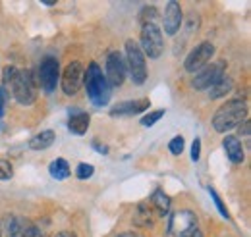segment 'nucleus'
Instances as JSON below:
<instances>
[{
    "instance_id": "nucleus-1",
    "label": "nucleus",
    "mask_w": 251,
    "mask_h": 237,
    "mask_svg": "<svg viewBox=\"0 0 251 237\" xmlns=\"http://www.w3.org/2000/svg\"><path fill=\"white\" fill-rule=\"evenodd\" d=\"M83 83H85V89H87V96L89 100L93 102L95 106H106L108 100H110V85L106 81V77L102 75L100 68L97 64H89L85 75H83Z\"/></svg>"
},
{
    "instance_id": "nucleus-2",
    "label": "nucleus",
    "mask_w": 251,
    "mask_h": 237,
    "mask_svg": "<svg viewBox=\"0 0 251 237\" xmlns=\"http://www.w3.org/2000/svg\"><path fill=\"white\" fill-rule=\"evenodd\" d=\"M248 116V106L244 100H228L226 104H222L213 116V127L224 133L236 125H240Z\"/></svg>"
},
{
    "instance_id": "nucleus-3",
    "label": "nucleus",
    "mask_w": 251,
    "mask_h": 237,
    "mask_svg": "<svg viewBox=\"0 0 251 237\" xmlns=\"http://www.w3.org/2000/svg\"><path fill=\"white\" fill-rule=\"evenodd\" d=\"M12 93L16 96V100L24 106H31L37 98V87H35V81H33V75L27 70H18L12 83Z\"/></svg>"
},
{
    "instance_id": "nucleus-4",
    "label": "nucleus",
    "mask_w": 251,
    "mask_h": 237,
    "mask_svg": "<svg viewBox=\"0 0 251 237\" xmlns=\"http://www.w3.org/2000/svg\"><path fill=\"white\" fill-rule=\"evenodd\" d=\"M126 56H127V70L131 75V81L135 85L145 83L147 79V62H145V54L141 52V47L135 41H127L126 43Z\"/></svg>"
},
{
    "instance_id": "nucleus-5",
    "label": "nucleus",
    "mask_w": 251,
    "mask_h": 237,
    "mask_svg": "<svg viewBox=\"0 0 251 237\" xmlns=\"http://www.w3.org/2000/svg\"><path fill=\"white\" fill-rule=\"evenodd\" d=\"M141 47H143L141 52H145L149 58H153V60L160 58L162 48H164L160 27H157L155 24L143 25V29H141Z\"/></svg>"
},
{
    "instance_id": "nucleus-6",
    "label": "nucleus",
    "mask_w": 251,
    "mask_h": 237,
    "mask_svg": "<svg viewBox=\"0 0 251 237\" xmlns=\"http://www.w3.org/2000/svg\"><path fill=\"white\" fill-rule=\"evenodd\" d=\"M58 79H60V66H58V62L52 56H47L41 62V66H39V81H41L43 91L50 95L52 91L56 89Z\"/></svg>"
},
{
    "instance_id": "nucleus-7",
    "label": "nucleus",
    "mask_w": 251,
    "mask_h": 237,
    "mask_svg": "<svg viewBox=\"0 0 251 237\" xmlns=\"http://www.w3.org/2000/svg\"><path fill=\"white\" fill-rule=\"evenodd\" d=\"M224 68L226 64L224 62H215V64H207L203 70H199L195 73V79H193V87L197 91H203V89H209L213 87L220 77H224Z\"/></svg>"
},
{
    "instance_id": "nucleus-8",
    "label": "nucleus",
    "mask_w": 251,
    "mask_h": 237,
    "mask_svg": "<svg viewBox=\"0 0 251 237\" xmlns=\"http://www.w3.org/2000/svg\"><path fill=\"white\" fill-rule=\"evenodd\" d=\"M168 228H170V234L172 236H186L189 232L197 230V218L191 210H178L170 216V222H168Z\"/></svg>"
},
{
    "instance_id": "nucleus-9",
    "label": "nucleus",
    "mask_w": 251,
    "mask_h": 237,
    "mask_svg": "<svg viewBox=\"0 0 251 237\" xmlns=\"http://www.w3.org/2000/svg\"><path fill=\"white\" fill-rule=\"evenodd\" d=\"M126 60L120 52H110L106 58V81L110 87H120L126 79Z\"/></svg>"
},
{
    "instance_id": "nucleus-10",
    "label": "nucleus",
    "mask_w": 251,
    "mask_h": 237,
    "mask_svg": "<svg viewBox=\"0 0 251 237\" xmlns=\"http://www.w3.org/2000/svg\"><path fill=\"white\" fill-rule=\"evenodd\" d=\"M213 56H215V47L211 43H201V45H197L188 54V58H186V70L197 73L199 70H203L209 64V60L213 58Z\"/></svg>"
},
{
    "instance_id": "nucleus-11",
    "label": "nucleus",
    "mask_w": 251,
    "mask_h": 237,
    "mask_svg": "<svg viewBox=\"0 0 251 237\" xmlns=\"http://www.w3.org/2000/svg\"><path fill=\"white\" fill-rule=\"evenodd\" d=\"M83 75H85V70L79 62H72L66 66L62 73V89L68 96H72L79 91L81 83H83Z\"/></svg>"
},
{
    "instance_id": "nucleus-12",
    "label": "nucleus",
    "mask_w": 251,
    "mask_h": 237,
    "mask_svg": "<svg viewBox=\"0 0 251 237\" xmlns=\"http://www.w3.org/2000/svg\"><path fill=\"white\" fill-rule=\"evenodd\" d=\"M6 234L8 237H35L39 230L33 226L27 218L22 216H6Z\"/></svg>"
},
{
    "instance_id": "nucleus-13",
    "label": "nucleus",
    "mask_w": 251,
    "mask_h": 237,
    "mask_svg": "<svg viewBox=\"0 0 251 237\" xmlns=\"http://www.w3.org/2000/svg\"><path fill=\"white\" fill-rule=\"evenodd\" d=\"M182 25V8L178 2H168L164 10V33L176 35Z\"/></svg>"
},
{
    "instance_id": "nucleus-14",
    "label": "nucleus",
    "mask_w": 251,
    "mask_h": 237,
    "mask_svg": "<svg viewBox=\"0 0 251 237\" xmlns=\"http://www.w3.org/2000/svg\"><path fill=\"white\" fill-rule=\"evenodd\" d=\"M147 108H149V100L141 98V100H129V102H122V104L114 106L110 110V114L112 116H133V114H139Z\"/></svg>"
},
{
    "instance_id": "nucleus-15",
    "label": "nucleus",
    "mask_w": 251,
    "mask_h": 237,
    "mask_svg": "<svg viewBox=\"0 0 251 237\" xmlns=\"http://www.w3.org/2000/svg\"><path fill=\"white\" fill-rule=\"evenodd\" d=\"M222 147L226 150V156L230 158V162H234V164H242L244 162V147H242L238 137H234V135L224 137Z\"/></svg>"
},
{
    "instance_id": "nucleus-16",
    "label": "nucleus",
    "mask_w": 251,
    "mask_h": 237,
    "mask_svg": "<svg viewBox=\"0 0 251 237\" xmlns=\"http://www.w3.org/2000/svg\"><path fill=\"white\" fill-rule=\"evenodd\" d=\"M89 119H91L89 114H85V112H74L68 119V129L74 135H85L89 129Z\"/></svg>"
},
{
    "instance_id": "nucleus-17",
    "label": "nucleus",
    "mask_w": 251,
    "mask_h": 237,
    "mask_svg": "<svg viewBox=\"0 0 251 237\" xmlns=\"http://www.w3.org/2000/svg\"><path fill=\"white\" fill-rule=\"evenodd\" d=\"M54 143V131L47 129V131H41L37 135H33V139L29 141V148L31 150H45Z\"/></svg>"
},
{
    "instance_id": "nucleus-18",
    "label": "nucleus",
    "mask_w": 251,
    "mask_h": 237,
    "mask_svg": "<svg viewBox=\"0 0 251 237\" xmlns=\"http://www.w3.org/2000/svg\"><path fill=\"white\" fill-rule=\"evenodd\" d=\"M133 222H135L137 226H141V228H149V226H153V212H151V207H149L147 203L137 205V212H135Z\"/></svg>"
},
{
    "instance_id": "nucleus-19",
    "label": "nucleus",
    "mask_w": 251,
    "mask_h": 237,
    "mask_svg": "<svg viewBox=\"0 0 251 237\" xmlns=\"http://www.w3.org/2000/svg\"><path fill=\"white\" fill-rule=\"evenodd\" d=\"M151 205L157 208L158 214H168L170 212V197L162 191V189H157L155 193H153V197H151Z\"/></svg>"
},
{
    "instance_id": "nucleus-20",
    "label": "nucleus",
    "mask_w": 251,
    "mask_h": 237,
    "mask_svg": "<svg viewBox=\"0 0 251 237\" xmlns=\"http://www.w3.org/2000/svg\"><path fill=\"white\" fill-rule=\"evenodd\" d=\"M49 172H50V176H52V178L58 179V181L70 178V166H68V162H66L64 158H56V160H52V162H50V166H49Z\"/></svg>"
},
{
    "instance_id": "nucleus-21",
    "label": "nucleus",
    "mask_w": 251,
    "mask_h": 237,
    "mask_svg": "<svg viewBox=\"0 0 251 237\" xmlns=\"http://www.w3.org/2000/svg\"><path fill=\"white\" fill-rule=\"evenodd\" d=\"M232 79L230 77H220L219 81L211 87V91H209V95H211V98H220V96H224L226 93H230L232 91Z\"/></svg>"
},
{
    "instance_id": "nucleus-22",
    "label": "nucleus",
    "mask_w": 251,
    "mask_h": 237,
    "mask_svg": "<svg viewBox=\"0 0 251 237\" xmlns=\"http://www.w3.org/2000/svg\"><path fill=\"white\" fill-rule=\"evenodd\" d=\"M155 18H157V8H155V6H145V8L139 12V22H141L143 25L153 24Z\"/></svg>"
},
{
    "instance_id": "nucleus-23",
    "label": "nucleus",
    "mask_w": 251,
    "mask_h": 237,
    "mask_svg": "<svg viewBox=\"0 0 251 237\" xmlns=\"http://www.w3.org/2000/svg\"><path fill=\"white\" fill-rule=\"evenodd\" d=\"M162 116H164V110H155V112H149L147 116H143V119H141V125L151 127V125H155V123H157Z\"/></svg>"
},
{
    "instance_id": "nucleus-24",
    "label": "nucleus",
    "mask_w": 251,
    "mask_h": 237,
    "mask_svg": "<svg viewBox=\"0 0 251 237\" xmlns=\"http://www.w3.org/2000/svg\"><path fill=\"white\" fill-rule=\"evenodd\" d=\"M93 172H95V168L91 166V164H87V162H81L79 166H77V178L79 179H89L91 176H93Z\"/></svg>"
},
{
    "instance_id": "nucleus-25",
    "label": "nucleus",
    "mask_w": 251,
    "mask_h": 237,
    "mask_svg": "<svg viewBox=\"0 0 251 237\" xmlns=\"http://www.w3.org/2000/svg\"><path fill=\"white\" fill-rule=\"evenodd\" d=\"M168 148H170V152H172V154H176V156H178V154H182V150H184V137H180V135H178V137H174V139L170 141Z\"/></svg>"
},
{
    "instance_id": "nucleus-26",
    "label": "nucleus",
    "mask_w": 251,
    "mask_h": 237,
    "mask_svg": "<svg viewBox=\"0 0 251 237\" xmlns=\"http://www.w3.org/2000/svg\"><path fill=\"white\" fill-rule=\"evenodd\" d=\"M211 197H213V201H215V205L219 208V212L224 216V218H230V212H228V208L224 207V203H222V199L219 197V193L215 191V189H211Z\"/></svg>"
},
{
    "instance_id": "nucleus-27",
    "label": "nucleus",
    "mask_w": 251,
    "mask_h": 237,
    "mask_svg": "<svg viewBox=\"0 0 251 237\" xmlns=\"http://www.w3.org/2000/svg\"><path fill=\"white\" fill-rule=\"evenodd\" d=\"M12 176H14V168H12V164L6 162V160H0V179L4 181V179H10Z\"/></svg>"
},
{
    "instance_id": "nucleus-28",
    "label": "nucleus",
    "mask_w": 251,
    "mask_h": 237,
    "mask_svg": "<svg viewBox=\"0 0 251 237\" xmlns=\"http://www.w3.org/2000/svg\"><path fill=\"white\" fill-rule=\"evenodd\" d=\"M16 68H12V66H8V68H4V77H2V87H6L8 83H12V79H14V75H16Z\"/></svg>"
},
{
    "instance_id": "nucleus-29",
    "label": "nucleus",
    "mask_w": 251,
    "mask_h": 237,
    "mask_svg": "<svg viewBox=\"0 0 251 237\" xmlns=\"http://www.w3.org/2000/svg\"><path fill=\"white\" fill-rule=\"evenodd\" d=\"M199 156H201V141H199V139H195V141H193V145H191V160H193V162H197V160H199Z\"/></svg>"
},
{
    "instance_id": "nucleus-30",
    "label": "nucleus",
    "mask_w": 251,
    "mask_h": 237,
    "mask_svg": "<svg viewBox=\"0 0 251 237\" xmlns=\"http://www.w3.org/2000/svg\"><path fill=\"white\" fill-rule=\"evenodd\" d=\"M251 125H250V119H244V121H242V123H240V135H246V137H248V135H250V129Z\"/></svg>"
},
{
    "instance_id": "nucleus-31",
    "label": "nucleus",
    "mask_w": 251,
    "mask_h": 237,
    "mask_svg": "<svg viewBox=\"0 0 251 237\" xmlns=\"http://www.w3.org/2000/svg\"><path fill=\"white\" fill-rule=\"evenodd\" d=\"M116 237H143L141 234H137V232H126V234H120V236Z\"/></svg>"
},
{
    "instance_id": "nucleus-32",
    "label": "nucleus",
    "mask_w": 251,
    "mask_h": 237,
    "mask_svg": "<svg viewBox=\"0 0 251 237\" xmlns=\"http://www.w3.org/2000/svg\"><path fill=\"white\" fill-rule=\"evenodd\" d=\"M182 237H203V236H201L199 230H193V232H189V234H186V236H182Z\"/></svg>"
},
{
    "instance_id": "nucleus-33",
    "label": "nucleus",
    "mask_w": 251,
    "mask_h": 237,
    "mask_svg": "<svg viewBox=\"0 0 251 237\" xmlns=\"http://www.w3.org/2000/svg\"><path fill=\"white\" fill-rule=\"evenodd\" d=\"M54 237H77L75 234H72V232H60V234H56Z\"/></svg>"
},
{
    "instance_id": "nucleus-34",
    "label": "nucleus",
    "mask_w": 251,
    "mask_h": 237,
    "mask_svg": "<svg viewBox=\"0 0 251 237\" xmlns=\"http://www.w3.org/2000/svg\"><path fill=\"white\" fill-rule=\"evenodd\" d=\"M35 237H43V236H41V232H39V234H37V236H35Z\"/></svg>"
},
{
    "instance_id": "nucleus-35",
    "label": "nucleus",
    "mask_w": 251,
    "mask_h": 237,
    "mask_svg": "<svg viewBox=\"0 0 251 237\" xmlns=\"http://www.w3.org/2000/svg\"><path fill=\"white\" fill-rule=\"evenodd\" d=\"M0 236H2V226H0Z\"/></svg>"
},
{
    "instance_id": "nucleus-36",
    "label": "nucleus",
    "mask_w": 251,
    "mask_h": 237,
    "mask_svg": "<svg viewBox=\"0 0 251 237\" xmlns=\"http://www.w3.org/2000/svg\"><path fill=\"white\" fill-rule=\"evenodd\" d=\"M0 129H2V125H0Z\"/></svg>"
}]
</instances>
